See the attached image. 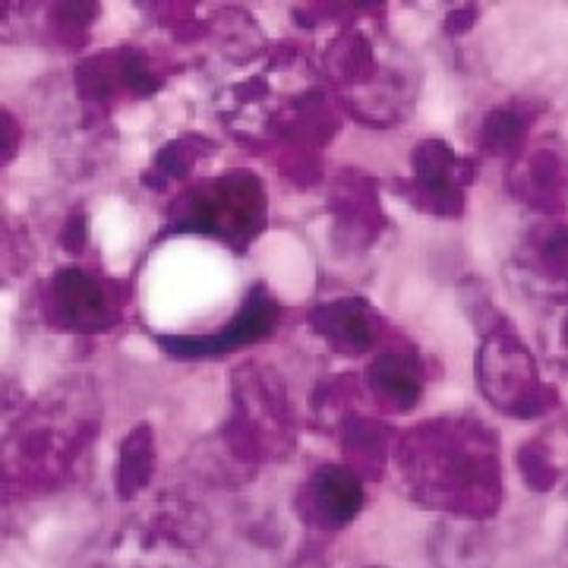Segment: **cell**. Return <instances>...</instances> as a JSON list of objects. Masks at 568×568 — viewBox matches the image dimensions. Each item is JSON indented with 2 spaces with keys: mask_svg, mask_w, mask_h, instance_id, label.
Instances as JSON below:
<instances>
[{
  "mask_svg": "<svg viewBox=\"0 0 568 568\" xmlns=\"http://www.w3.org/2000/svg\"><path fill=\"white\" fill-rule=\"evenodd\" d=\"M402 487L426 508L484 521L503 503L496 433L470 417H436L410 426L395 446Z\"/></svg>",
  "mask_w": 568,
  "mask_h": 568,
  "instance_id": "cell-1",
  "label": "cell"
},
{
  "mask_svg": "<svg viewBox=\"0 0 568 568\" xmlns=\"http://www.w3.org/2000/svg\"><path fill=\"white\" fill-rule=\"evenodd\" d=\"M99 433L92 395L63 392L39 402L3 443V480L10 493H48L73 477L82 452Z\"/></svg>",
  "mask_w": 568,
  "mask_h": 568,
  "instance_id": "cell-2",
  "label": "cell"
},
{
  "mask_svg": "<svg viewBox=\"0 0 568 568\" xmlns=\"http://www.w3.org/2000/svg\"><path fill=\"white\" fill-rule=\"evenodd\" d=\"M268 200L263 181L253 171H231L224 178L196 183L168 205L164 231L168 234H203L222 241L234 253H246L265 231Z\"/></svg>",
  "mask_w": 568,
  "mask_h": 568,
  "instance_id": "cell-3",
  "label": "cell"
},
{
  "mask_svg": "<svg viewBox=\"0 0 568 568\" xmlns=\"http://www.w3.org/2000/svg\"><path fill=\"white\" fill-rule=\"evenodd\" d=\"M231 417L224 452L237 465H263L294 448V414L282 376L263 364L237 366L231 379Z\"/></svg>",
  "mask_w": 568,
  "mask_h": 568,
  "instance_id": "cell-4",
  "label": "cell"
},
{
  "mask_svg": "<svg viewBox=\"0 0 568 568\" xmlns=\"http://www.w3.org/2000/svg\"><path fill=\"white\" fill-rule=\"evenodd\" d=\"M477 388L499 414L537 420L559 405V392L544 383L530 347L503 320L484 328L477 347Z\"/></svg>",
  "mask_w": 568,
  "mask_h": 568,
  "instance_id": "cell-5",
  "label": "cell"
},
{
  "mask_svg": "<svg viewBox=\"0 0 568 568\" xmlns=\"http://www.w3.org/2000/svg\"><path fill=\"white\" fill-rule=\"evenodd\" d=\"M325 73L338 85L342 102L364 123H395L405 111L407 80L402 70L386 67L376 54V41L361 29H347L332 41Z\"/></svg>",
  "mask_w": 568,
  "mask_h": 568,
  "instance_id": "cell-6",
  "label": "cell"
},
{
  "mask_svg": "<svg viewBox=\"0 0 568 568\" xmlns=\"http://www.w3.org/2000/svg\"><path fill=\"white\" fill-rule=\"evenodd\" d=\"M186 506L159 508L123 528L102 556L99 568H209L203 530Z\"/></svg>",
  "mask_w": 568,
  "mask_h": 568,
  "instance_id": "cell-7",
  "label": "cell"
},
{
  "mask_svg": "<svg viewBox=\"0 0 568 568\" xmlns=\"http://www.w3.org/2000/svg\"><path fill=\"white\" fill-rule=\"evenodd\" d=\"M44 320L70 335H102L123 320L126 287L85 268H61L44 284Z\"/></svg>",
  "mask_w": 568,
  "mask_h": 568,
  "instance_id": "cell-8",
  "label": "cell"
},
{
  "mask_svg": "<svg viewBox=\"0 0 568 568\" xmlns=\"http://www.w3.org/2000/svg\"><path fill=\"white\" fill-rule=\"evenodd\" d=\"M477 178V162L458 155L448 142L424 140L410 152V178L402 193L426 215L458 219L465 212V190Z\"/></svg>",
  "mask_w": 568,
  "mask_h": 568,
  "instance_id": "cell-9",
  "label": "cell"
},
{
  "mask_svg": "<svg viewBox=\"0 0 568 568\" xmlns=\"http://www.w3.org/2000/svg\"><path fill=\"white\" fill-rule=\"evenodd\" d=\"M278 325H282V306L268 294L265 284H256V287H250L244 304L237 306V313L219 332H209V335H159L155 342L171 357L203 361V357H224L231 351L260 345Z\"/></svg>",
  "mask_w": 568,
  "mask_h": 568,
  "instance_id": "cell-10",
  "label": "cell"
},
{
  "mask_svg": "<svg viewBox=\"0 0 568 568\" xmlns=\"http://www.w3.org/2000/svg\"><path fill=\"white\" fill-rule=\"evenodd\" d=\"M508 193L540 215L559 219L568 209V142L547 136L511 159Z\"/></svg>",
  "mask_w": 568,
  "mask_h": 568,
  "instance_id": "cell-11",
  "label": "cell"
},
{
  "mask_svg": "<svg viewBox=\"0 0 568 568\" xmlns=\"http://www.w3.org/2000/svg\"><path fill=\"white\" fill-rule=\"evenodd\" d=\"M162 73L140 48H114L80 63L77 89L85 102L111 104L118 99H149L162 89Z\"/></svg>",
  "mask_w": 568,
  "mask_h": 568,
  "instance_id": "cell-12",
  "label": "cell"
},
{
  "mask_svg": "<svg viewBox=\"0 0 568 568\" xmlns=\"http://www.w3.org/2000/svg\"><path fill=\"white\" fill-rule=\"evenodd\" d=\"M364 477L347 465H323L301 487V518L313 528L342 530L364 508Z\"/></svg>",
  "mask_w": 568,
  "mask_h": 568,
  "instance_id": "cell-13",
  "label": "cell"
},
{
  "mask_svg": "<svg viewBox=\"0 0 568 568\" xmlns=\"http://www.w3.org/2000/svg\"><path fill=\"white\" fill-rule=\"evenodd\" d=\"M310 328L342 357H361L379 342L383 320L364 297H332L306 313Z\"/></svg>",
  "mask_w": 568,
  "mask_h": 568,
  "instance_id": "cell-14",
  "label": "cell"
},
{
  "mask_svg": "<svg viewBox=\"0 0 568 568\" xmlns=\"http://www.w3.org/2000/svg\"><path fill=\"white\" fill-rule=\"evenodd\" d=\"M328 209L335 215V237L347 241L357 250H364L366 244H373L383 234L386 215H383L379 196L373 190V181L357 174V171L335 181Z\"/></svg>",
  "mask_w": 568,
  "mask_h": 568,
  "instance_id": "cell-15",
  "label": "cell"
},
{
  "mask_svg": "<svg viewBox=\"0 0 568 568\" xmlns=\"http://www.w3.org/2000/svg\"><path fill=\"white\" fill-rule=\"evenodd\" d=\"M366 388L373 402L383 407L386 414H407L420 405L424 395V366L420 361L405 351V347H386L379 351L364 373Z\"/></svg>",
  "mask_w": 568,
  "mask_h": 568,
  "instance_id": "cell-16",
  "label": "cell"
},
{
  "mask_svg": "<svg viewBox=\"0 0 568 568\" xmlns=\"http://www.w3.org/2000/svg\"><path fill=\"white\" fill-rule=\"evenodd\" d=\"M338 443H342L351 470H357L361 477H373V480L383 477L388 448H392V426L364 417V414H351L338 426Z\"/></svg>",
  "mask_w": 568,
  "mask_h": 568,
  "instance_id": "cell-17",
  "label": "cell"
},
{
  "mask_svg": "<svg viewBox=\"0 0 568 568\" xmlns=\"http://www.w3.org/2000/svg\"><path fill=\"white\" fill-rule=\"evenodd\" d=\"M429 552L439 568H489L493 544L480 521L452 518L436 528L429 540Z\"/></svg>",
  "mask_w": 568,
  "mask_h": 568,
  "instance_id": "cell-18",
  "label": "cell"
},
{
  "mask_svg": "<svg viewBox=\"0 0 568 568\" xmlns=\"http://www.w3.org/2000/svg\"><path fill=\"white\" fill-rule=\"evenodd\" d=\"M521 268L547 284L568 282V222L549 219L530 227L521 246Z\"/></svg>",
  "mask_w": 568,
  "mask_h": 568,
  "instance_id": "cell-19",
  "label": "cell"
},
{
  "mask_svg": "<svg viewBox=\"0 0 568 568\" xmlns=\"http://www.w3.org/2000/svg\"><path fill=\"white\" fill-rule=\"evenodd\" d=\"M155 474V429L152 424H136L121 439L118 455V496L133 499L152 484Z\"/></svg>",
  "mask_w": 568,
  "mask_h": 568,
  "instance_id": "cell-20",
  "label": "cell"
},
{
  "mask_svg": "<svg viewBox=\"0 0 568 568\" xmlns=\"http://www.w3.org/2000/svg\"><path fill=\"white\" fill-rule=\"evenodd\" d=\"M530 114L521 108H493L477 133V145L496 159H518L528 149Z\"/></svg>",
  "mask_w": 568,
  "mask_h": 568,
  "instance_id": "cell-21",
  "label": "cell"
},
{
  "mask_svg": "<svg viewBox=\"0 0 568 568\" xmlns=\"http://www.w3.org/2000/svg\"><path fill=\"white\" fill-rule=\"evenodd\" d=\"M212 152V142L205 140V136H196V133H186L181 140H171L168 145H162V152L155 155V164L149 168V174H145V186H152V190H162L168 183L183 181L196 162Z\"/></svg>",
  "mask_w": 568,
  "mask_h": 568,
  "instance_id": "cell-22",
  "label": "cell"
},
{
  "mask_svg": "<svg viewBox=\"0 0 568 568\" xmlns=\"http://www.w3.org/2000/svg\"><path fill=\"white\" fill-rule=\"evenodd\" d=\"M518 467L525 474V484L530 489H549L556 487L559 480V462H556V452L547 446V439H530L518 452Z\"/></svg>",
  "mask_w": 568,
  "mask_h": 568,
  "instance_id": "cell-23",
  "label": "cell"
},
{
  "mask_svg": "<svg viewBox=\"0 0 568 568\" xmlns=\"http://www.w3.org/2000/svg\"><path fill=\"white\" fill-rule=\"evenodd\" d=\"M95 7L92 3H61L51 10V26L54 39L63 41L67 48H80L89 39V26L95 22Z\"/></svg>",
  "mask_w": 568,
  "mask_h": 568,
  "instance_id": "cell-24",
  "label": "cell"
},
{
  "mask_svg": "<svg viewBox=\"0 0 568 568\" xmlns=\"http://www.w3.org/2000/svg\"><path fill=\"white\" fill-rule=\"evenodd\" d=\"M474 22H477V7H458V10L448 17L446 32L448 36H462V32H467Z\"/></svg>",
  "mask_w": 568,
  "mask_h": 568,
  "instance_id": "cell-25",
  "label": "cell"
},
{
  "mask_svg": "<svg viewBox=\"0 0 568 568\" xmlns=\"http://www.w3.org/2000/svg\"><path fill=\"white\" fill-rule=\"evenodd\" d=\"M3 164H10L13 159V152H17V140H20V133H17V118L10 114V111H3Z\"/></svg>",
  "mask_w": 568,
  "mask_h": 568,
  "instance_id": "cell-26",
  "label": "cell"
},
{
  "mask_svg": "<svg viewBox=\"0 0 568 568\" xmlns=\"http://www.w3.org/2000/svg\"><path fill=\"white\" fill-rule=\"evenodd\" d=\"M556 325V338H552V357L559 361L562 366H568V310L559 316Z\"/></svg>",
  "mask_w": 568,
  "mask_h": 568,
  "instance_id": "cell-27",
  "label": "cell"
},
{
  "mask_svg": "<svg viewBox=\"0 0 568 568\" xmlns=\"http://www.w3.org/2000/svg\"><path fill=\"white\" fill-rule=\"evenodd\" d=\"M67 250H82L85 244V219L82 215H70V222H67V234L61 237Z\"/></svg>",
  "mask_w": 568,
  "mask_h": 568,
  "instance_id": "cell-28",
  "label": "cell"
}]
</instances>
